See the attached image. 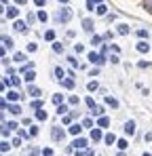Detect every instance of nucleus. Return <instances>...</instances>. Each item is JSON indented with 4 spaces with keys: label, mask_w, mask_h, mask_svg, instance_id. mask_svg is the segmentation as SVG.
<instances>
[{
    "label": "nucleus",
    "mask_w": 152,
    "mask_h": 156,
    "mask_svg": "<svg viewBox=\"0 0 152 156\" xmlns=\"http://www.w3.org/2000/svg\"><path fill=\"white\" fill-rule=\"evenodd\" d=\"M70 19H72V9H70V7H63V9L57 13V21H61V23H68Z\"/></svg>",
    "instance_id": "nucleus-1"
},
{
    "label": "nucleus",
    "mask_w": 152,
    "mask_h": 156,
    "mask_svg": "<svg viewBox=\"0 0 152 156\" xmlns=\"http://www.w3.org/2000/svg\"><path fill=\"white\" fill-rule=\"evenodd\" d=\"M87 144H89V141H87L85 137H76L74 144H72V150H83V148H87Z\"/></svg>",
    "instance_id": "nucleus-2"
},
{
    "label": "nucleus",
    "mask_w": 152,
    "mask_h": 156,
    "mask_svg": "<svg viewBox=\"0 0 152 156\" xmlns=\"http://www.w3.org/2000/svg\"><path fill=\"white\" fill-rule=\"evenodd\" d=\"M63 135H66V133H63L59 127H53V131H51V137H53L55 141H61V139H63Z\"/></svg>",
    "instance_id": "nucleus-3"
},
{
    "label": "nucleus",
    "mask_w": 152,
    "mask_h": 156,
    "mask_svg": "<svg viewBox=\"0 0 152 156\" xmlns=\"http://www.w3.org/2000/svg\"><path fill=\"white\" fill-rule=\"evenodd\" d=\"M91 139H93V141H101V139H104V135H101V127L91 129Z\"/></svg>",
    "instance_id": "nucleus-4"
},
{
    "label": "nucleus",
    "mask_w": 152,
    "mask_h": 156,
    "mask_svg": "<svg viewBox=\"0 0 152 156\" xmlns=\"http://www.w3.org/2000/svg\"><path fill=\"white\" fill-rule=\"evenodd\" d=\"M89 61L95 63V65H101V63H104V57L97 55V53H89Z\"/></svg>",
    "instance_id": "nucleus-5"
},
{
    "label": "nucleus",
    "mask_w": 152,
    "mask_h": 156,
    "mask_svg": "<svg viewBox=\"0 0 152 156\" xmlns=\"http://www.w3.org/2000/svg\"><path fill=\"white\" fill-rule=\"evenodd\" d=\"M125 133H127V135H133V133H135V122L133 120H127L125 122Z\"/></svg>",
    "instance_id": "nucleus-6"
},
{
    "label": "nucleus",
    "mask_w": 152,
    "mask_h": 156,
    "mask_svg": "<svg viewBox=\"0 0 152 156\" xmlns=\"http://www.w3.org/2000/svg\"><path fill=\"white\" fill-rule=\"evenodd\" d=\"M17 15H19V9L17 7H7V17L9 19H17Z\"/></svg>",
    "instance_id": "nucleus-7"
},
{
    "label": "nucleus",
    "mask_w": 152,
    "mask_h": 156,
    "mask_svg": "<svg viewBox=\"0 0 152 156\" xmlns=\"http://www.w3.org/2000/svg\"><path fill=\"white\" fill-rule=\"evenodd\" d=\"M17 32H25V28H28V21H19V19H15V26H13Z\"/></svg>",
    "instance_id": "nucleus-8"
},
{
    "label": "nucleus",
    "mask_w": 152,
    "mask_h": 156,
    "mask_svg": "<svg viewBox=\"0 0 152 156\" xmlns=\"http://www.w3.org/2000/svg\"><path fill=\"white\" fill-rule=\"evenodd\" d=\"M4 97H7V99H9L11 103H15V101H19V97H21V95H19L17 91H9V93H7Z\"/></svg>",
    "instance_id": "nucleus-9"
},
{
    "label": "nucleus",
    "mask_w": 152,
    "mask_h": 156,
    "mask_svg": "<svg viewBox=\"0 0 152 156\" xmlns=\"http://www.w3.org/2000/svg\"><path fill=\"white\" fill-rule=\"evenodd\" d=\"M104 141H106L108 146H112V144H116L118 139H116V135H114V133H106V135H104Z\"/></svg>",
    "instance_id": "nucleus-10"
},
{
    "label": "nucleus",
    "mask_w": 152,
    "mask_h": 156,
    "mask_svg": "<svg viewBox=\"0 0 152 156\" xmlns=\"http://www.w3.org/2000/svg\"><path fill=\"white\" fill-rule=\"evenodd\" d=\"M28 95H32V97H40V89L38 86H28Z\"/></svg>",
    "instance_id": "nucleus-11"
},
{
    "label": "nucleus",
    "mask_w": 152,
    "mask_h": 156,
    "mask_svg": "<svg viewBox=\"0 0 152 156\" xmlns=\"http://www.w3.org/2000/svg\"><path fill=\"white\" fill-rule=\"evenodd\" d=\"M97 127H101V129L110 127V118H106V116H99V120H97Z\"/></svg>",
    "instance_id": "nucleus-12"
},
{
    "label": "nucleus",
    "mask_w": 152,
    "mask_h": 156,
    "mask_svg": "<svg viewBox=\"0 0 152 156\" xmlns=\"http://www.w3.org/2000/svg\"><path fill=\"white\" fill-rule=\"evenodd\" d=\"M68 131H70V135H80V131H83V127H80V125H72V127H70Z\"/></svg>",
    "instance_id": "nucleus-13"
},
{
    "label": "nucleus",
    "mask_w": 152,
    "mask_h": 156,
    "mask_svg": "<svg viewBox=\"0 0 152 156\" xmlns=\"http://www.w3.org/2000/svg\"><path fill=\"white\" fill-rule=\"evenodd\" d=\"M9 112H11L13 116H19V114H21V108H19L17 103H11V108H9Z\"/></svg>",
    "instance_id": "nucleus-14"
},
{
    "label": "nucleus",
    "mask_w": 152,
    "mask_h": 156,
    "mask_svg": "<svg viewBox=\"0 0 152 156\" xmlns=\"http://www.w3.org/2000/svg\"><path fill=\"white\" fill-rule=\"evenodd\" d=\"M83 30H85V32H93V21H91V19H85V21H83Z\"/></svg>",
    "instance_id": "nucleus-15"
},
{
    "label": "nucleus",
    "mask_w": 152,
    "mask_h": 156,
    "mask_svg": "<svg viewBox=\"0 0 152 156\" xmlns=\"http://www.w3.org/2000/svg\"><path fill=\"white\" fill-rule=\"evenodd\" d=\"M137 51H139V53H148V51H150V47H148L144 40H139V42H137Z\"/></svg>",
    "instance_id": "nucleus-16"
},
{
    "label": "nucleus",
    "mask_w": 152,
    "mask_h": 156,
    "mask_svg": "<svg viewBox=\"0 0 152 156\" xmlns=\"http://www.w3.org/2000/svg\"><path fill=\"white\" fill-rule=\"evenodd\" d=\"M91 114H93V116H104V105H95V108L91 110Z\"/></svg>",
    "instance_id": "nucleus-17"
},
{
    "label": "nucleus",
    "mask_w": 152,
    "mask_h": 156,
    "mask_svg": "<svg viewBox=\"0 0 152 156\" xmlns=\"http://www.w3.org/2000/svg\"><path fill=\"white\" fill-rule=\"evenodd\" d=\"M95 13H97L99 17H104V15L108 13V9H106V4H97V9H95Z\"/></svg>",
    "instance_id": "nucleus-18"
},
{
    "label": "nucleus",
    "mask_w": 152,
    "mask_h": 156,
    "mask_svg": "<svg viewBox=\"0 0 152 156\" xmlns=\"http://www.w3.org/2000/svg\"><path fill=\"white\" fill-rule=\"evenodd\" d=\"M13 44H15V42H13V38H9V36H2V47H4V49L13 47Z\"/></svg>",
    "instance_id": "nucleus-19"
},
{
    "label": "nucleus",
    "mask_w": 152,
    "mask_h": 156,
    "mask_svg": "<svg viewBox=\"0 0 152 156\" xmlns=\"http://www.w3.org/2000/svg\"><path fill=\"white\" fill-rule=\"evenodd\" d=\"M118 34H120V36H127V34H129V26H127V23H120V26H118Z\"/></svg>",
    "instance_id": "nucleus-20"
},
{
    "label": "nucleus",
    "mask_w": 152,
    "mask_h": 156,
    "mask_svg": "<svg viewBox=\"0 0 152 156\" xmlns=\"http://www.w3.org/2000/svg\"><path fill=\"white\" fill-rule=\"evenodd\" d=\"M106 103H108V105H112V108H118V101H116L112 95H106Z\"/></svg>",
    "instance_id": "nucleus-21"
},
{
    "label": "nucleus",
    "mask_w": 152,
    "mask_h": 156,
    "mask_svg": "<svg viewBox=\"0 0 152 156\" xmlns=\"http://www.w3.org/2000/svg\"><path fill=\"white\" fill-rule=\"evenodd\" d=\"M46 116H49V114L44 112V110H42V108H40V110H38V112H36V120H46Z\"/></svg>",
    "instance_id": "nucleus-22"
},
{
    "label": "nucleus",
    "mask_w": 152,
    "mask_h": 156,
    "mask_svg": "<svg viewBox=\"0 0 152 156\" xmlns=\"http://www.w3.org/2000/svg\"><path fill=\"white\" fill-rule=\"evenodd\" d=\"M116 146H118V148H120V152H122V150L129 148V141H127V139H118V141H116Z\"/></svg>",
    "instance_id": "nucleus-23"
},
{
    "label": "nucleus",
    "mask_w": 152,
    "mask_h": 156,
    "mask_svg": "<svg viewBox=\"0 0 152 156\" xmlns=\"http://www.w3.org/2000/svg\"><path fill=\"white\" fill-rule=\"evenodd\" d=\"M55 76H57V80H63V76H66V72H63V68H55Z\"/></svg>",
    "instance_id": "nucleus-24"
},
{
    "label": "nucleus",
    "mask_w": 152,
    "mask_h": 156,
    "mask_svg": "<svg viewBox=\"0 0 152 156\" xmlns=\"http://www.w3.org/2000/svg\"><path fill=\"white\" fill-rule=\"evenodd\" d=\"M53 51H55V53H63V44H61V42H55V40H53Z\"/></svg>",
    "instance_id": "nucleus-25"
},
{
    "label": "nucleus",
    "mask_w": 152,
    "mask_h": 156,
    "mask_svg": "<svg viewBox=\"0 0 152 156\" xmlns=\"http://www.w3.org/2000/svg\"><path fill=\"white\" fill-rule=\"evenodd\" d=\"M44 40H55V32L53 30H46L44 32Z\"/></svg>",
    "instance_id": "nucleus-26"
},
{
    "label": "nucleus",
    "mask_w": 152,
    "mask_h": 156,
    "mask_svg": "<svg viewBox=\"0 0 152 156\" xmlns=\"http://www.w3.org/2000/svg\"><path fill=\"white\" fill-rule=\"evenodd\" d=\"M34 78H36V72H34V70H30V72H25V80H28V82H32Z\"/></svg>",
    "instance_id": "nucleus-27"
},
{
    "label": "nucleus",
    "mask_w": 152,
    "mask_h": 156,
    "mask_svg": "<svg viewBox=\"0 0 152 156\" xmlns=\"http://www.w3.org/2000/svg\"><path fill=\"white\" fill-rule=\"evenodd\" d=\"M87 89H89V91H91V93H93V91H97V89H99V84H97V82H95V80H91V82H89V84H87Z\"/></svg>",
    "instance_id": "nucleus-28"
},
{
    "label": "nucleus",
    "mask_w": 152,
    "mask_h": 156,
    "mask_svg": "<svg viewBox=\"0 0 152 156\" xmlns=\"http://www.w3.org/2000/svg\"><path fill=\"white\" fill-rule=\"evenodd\" d=\"M4 127H7L9 131H15V129H19V125H17L15 120H13V122H4Z\"/></svg>",
    "instance_id": "nucleus-29"
},
{
    "label": "nucleus",
    "mask_w": 152,
    "mask_h": 156,
    "mask_svg": "<svg viewBox=\"0 0 152 156\" xmlns=\"http://www.w3.org/2000/svg\"><path fill=\"white\" fill-rule=\"evenodd\" d=\"M99 42H101V36H97V34H95V36H91V44H93V47H97Z\"/></svg>",
    "instance_id": "nucleus-30"
},
{
    "label": "nucleus",
    "mask_w": 152,
    "mask_h": 156,
    "mask_svg": "<svg viewBox=\"0 0 152 156\" xmlns=\"http://www.w3.org/2000/svg\"><path fill=\"white\" fill-rule=\"evenodd\" d=\"M13 59H15L17 63H21V61H25V55H23V53H15V57H13Z\"/></svg>",
    "instance_id": "nucleus-31"
},
{
    "label": "nucleus",
    "mask_w": 152,
    "mask_h": 156,
    "mask_svg": "<svg viewBox=\"0 0 152 156\" xmlns=\"http://www.w3.org/2000/svg\"><path fill=\"white\" fill-rule=\"evenodd\" d=\"M63 86H66V89H74V80H72V78H66V80H63Z\"/></svg>",
    "instance_id": "nucleus-32"
},
{
    "label": "nucleus",
    "mask_w": 152,
    "mask_h": 156,
    "mask_svg": "<svg viewBox=\"0 0 152 156\" xmlns=\"http://www.w3.org/2000/svg\"><path fill=\"white\" fill-rule=\"evenodd\" d=\"M53 103L61 105V103H63V95H55V97H53Z\"/></svg>",
    "instance_id": "nucleus-33"
},
{
    "label": "nucleus",
    "mask_w": 152,
    "mask_h": 156,
    "mask_svg": "<svg viewBox=\"0 0 152 156\" xmlns=\"http://www.w3.org/2000/svg\"><path fill=\"white\" fill-rule=\"evenodd\" d=\"M9 148H11L9 141H2V144H0V150H2V152H9Z\"/></svg>",
    "instance_id": "nucleus-34"
},
{
    "label": "nucleus",
    "mask_w": 152,
    "mask_h": 156,
    "mask_svg": "<svg viewBox=\"0 0 152 156\" xmlns=\"http://www.w3.org/2000/svg\"><path fill=\"white\" fill-rule=\"evenodd\" d=\"M38 19H40V21H46V19H49V15H46L44 11H38Z\"/></svg>",
    "instance_id": "nucleus-35"
},
{
    "label": "nucleus",
    "mask_w": 152,
    "mask_h": 156,
    "mask_svg": "<svg viewBox=\"0 0 152 156\" xmlns=\"http://www.w3.org/2000/svg\"><path fill=\"white\" fill-rule=\"evenodd\" d=\"M32 108H34V110H40V108H42V101H40V99L32 101Z\"/></svg>",
    "instance_id": "nucleus-36"
},
{
    "label": "nucleus",
    "mask_w": 152,
    "mask_h": 156,
    "mask_svg": "<svg viewBox=\"0 0 152 156\" xmlns=\"http://www.w3.org/2000/svg\"><path fill=\"white\" fill-rule=\"evenodd\" d=\"M83 125H85L87 129H93V120H91V118H85V120H83Z\"/></svg>",
    "instance_id": "nucleus-37"
},
{
    "label": "nucleus",
    "mask_w": 152,
    "mask_h": 156,
    "mask_svg": "<svg viewBox=\"0 0 152 156\" xmlns=\"http://www.w3.org/2000/svg\"><path fill=\"white\" fill-rule=\"evenodd\" d=\"M57 112H59V116H61V114H66V112H68V105H63V103H61V105L57 108Z\"/></svg>",
    "instance_id": "nucleus-38"
},
{
    "label": "nucleus",
    "mask_w": 152,
    "mask_h": 156,
    "mask_svg": "<svg viewBox=\"0 0 152 156\" xmlns=\"http://www.w3.org/2000/svg\"><path fill=\"white\" fill-rule=\"evenodd\" d=\"M144 7H146V11L152 13V0H144Z\"/></svg>",
    "instance_id": "nucleus-39"
},
{
    "label": "nucleus",
    "mask_w": 152,
    "mask_h": 156,
    "mask_svg": "<svg viewBox=\"0 0 152 156\" xmlns=\"http://www.w3.org/2000/svg\"><path fill=\"white\" fill-rule=\"evenodd\" d=\"M87 105L93 110V108H95V99H93V97H87Z\"/></svg>",
    "instance_id": "nucleus-40"
},
{
    "label": "nucleus",
    "mask_w": 152,
    "mask_h": 156,
    "mask_svg": "<svg viewBox=\"0 0 152 156\" xmlns=\"http://www.w3.org/2000/svg\"><path fill=\"white\" fill-rule=\"evenodd\" d=\"M36 17H38V15H32V13H30V15H28V19H25V21H28V23H34V21H36Z\"/></svg>",
    "instance_id": "nucleus-41"
},
{
    "label": "nucleus",
    "mask_w": 152,
    "mask_h": 156,
    "mask_svg": "<svg viewBox=\"0 0 152 156\" xmlns=\"http://www.w3.org/2000/svg\"><path fill=\"white\" fill-rule=\"evenodd\" d=\"M110 49H112V53H114V55H118V53H120V49H118V44H110Z\"/></svg>",
    "instance_id": "nucleus-42"
},
{
    "label": "nucleus",
    "mask_w": 152,
    "mask_h": 156,
    "mask_svg": "<svg viewBox=\"0 0 152 156\" xmlns=\"http://www.w3.org/2000/svg\"><path fill=\"white\" fill-rule=\"evenodd\" d=\"M42 156H53V150H51V148H44V150H42Z\"/></svg>",
    "instance_id": "nucleus-43"
},
{
    "label": "nucleus",
    "mask_w": 152,
    "mask_h": 156,
    "mask_svg": "<svg viewBox=\"0 0 152 156\" xmlns=\"http://www.w3.org/2000/svg\"><path fill=\"white\" fill-rule=\"evenodd\" d=\"M74 51H76V53H78V55H80V53L85 51V47H83V44H76V47H74Z\"/></svg>",
    "instance_id": "nucleus-44"
},
{
    "label": "nucleus",
    "mask_w": 152,
    "mask_h": 156,
    "mask_svg": "<svg viewBox=\"0 0 152 156\" xmlns=\"http://www.w3.org/2000/svg\"><path fill=\"white\" fill-rule=\"evenodd\" d=\"M137 36H139V38H148V32H146V30H137Z\"/></svg>",
    "instance_id": "nucleus-45"
},
{
    "label": "nucleus",
    "mask_w": 152,
    "mask_h": 156,
    "mask_svg": "<svg viewBox=\"0 0 152 156\" xmlns=\"http://www.w3.org/2000/svg\"><path fill=\"white\" fill-rule=\"evenodd\" d=\"M36 49H38V47H36V44H34V42H30V44H28V51H30V53H34Z\"/></svg>",
    "instance_id": "nucleus-46"
},
{
    "label": "nucleus",
    "mask_w": 152,
    "mask_h": 156,
    "mask_svg": "<svg viewBox=\"0 0 152 156\" xmlns=\"http://www.w3.org/2000/svg\"><path fill=\"white\" fill-rule=\"evenodd\" d=\"M70 103H72V105H78V97L72 95V97H70Z\"/></svg>",
    "instance_id": "nucleus-47"
},
{
    "label": "nucleus",
    "mask_w": 152,
    "mask_h": 156,
    "mask_svg": "<svg viewBox=\"0 0 152 156\" xmlns=\"http://www.w3.org/2000/svg\"><path fill=\"white\" fill-rule=\"evenodd\" d=\"M17 131H19V137H21V139H23V137H30V135H28V133H25L23 129H17Z\"/></svg>",
    "instance_id": "nucleus-48"
},
{
    "label": "nucleus",
    "mask_w": 152,
    "mask_h": 156,
    "mask_svg": "<svg viewBox=\"0 0 152 156\" xmlns=\"http://www.w3.org/2000/svg\"><path fill=\"white\" fill-rule=\"evenodd\" d=\"M30 135H32V137L38 135V127H32V129H30Z\"/></svg>",
    "instance_id": "nucleus-49"
},
{
    "label": "nucleus",
    "mask_w": 152,
    "mask_h": 156,
    "mask_svg": "<svg viewBox=\"0 0 152 156\" xmlns=\"http://www.w3.org/2000/svg\"><path fill=\"white\" fill-rule=\"evenodd\" d=\"M93 7H95L93 0H87V9H89V11H93Z\"/></svg>",
    "instance_id": "nucleus-50"
},
{
    "label": "nucleus",
    "mask_w": 152,
    "mask_h": 156,
    "mask_svg": "<svg viewBox=\"0 0 152 156\" xmlns=\"http://www.w3.org/2000/svg\"><path fill=\"white\" fill-rule=\"evenodd\" d=\"M110 61H112V63H118L120 59H118V55H110Z\"/></svg>",
    "instance_id": "nucleus-51"
},
{
    "label": "nucleus",
    "mask_w": 152,
    "mask_h": 156,
    "mask_svg": "<svg viewBox=\"0 0 152 156\" xmlns=\"http://www.w3.org/2000/svg\"><path fill=\"white\" fill-rule=\"evenodd\" d=\"M34 4L36 7H44V0H34Z\"/></svg>",
    "instance_id": "nucleus-52"
},
{
    "label": "nucleus",
    "mask_w": 152,
    "mask_h": 156,
    "mask_svg": "<svg viewBox=\"0 0 152 156\" xmlns=\"http://www.w3.org/2000/svg\"><path fill=\"white\" fill-rule=\"evenodd\" d=\"M76 156H87V152H80V150H76Z\"/></svg>",
    "instance_id": "nucleus-53"
},
{
    "label": "nucleus",
    "mask_w": 152,
    "mask_h": 156,
    "mask_svg": "<svg viewBox=\"0 0 152 156\" xmlns=\"http://www.w3.org/2000/svg\"><path fill=\"white\" fill-rule=\"evenodd\" d=\"M15 2H17V4H25V2H28V0H15Z\"/></svg>",
    "instance_id": "nucleus-54"
},
{
    "label": "nucleus",
    "mask_w": 152,
    "mask_h": 156,
    "mask_svg": "<svg viewBox=\"0 0 152 156\" xmlns=\"http://www.w3.org/2000/svg\"><path fill=\"white\" fill-rule=\"evenodd\" d=\"M57 2H61V4H68V2H70V0H57Z\"/></svg>",
    "instance_id": "nucleus-55"
},
{
    "label": "nucleus",
    "mask_w": 152,
    "mask_h": 156,
    "mask_svg": "<svg viewBox=\"0 0 152 156\" xmlns=\"http://www.w3.org/2000/svg\"><path fill=\"white\" fill-rule=\"evenodd\" d=\"M93 2H95V4H104V2H101V0H93Z\"/></svg>",
    "instance_id": "nucleus-56"
},
{
    "label": "nucleus",
    "mask_w": 152,
    "mask_h": 156,
    "mask_svg": "<svg viewBox=\"0 0 152 156\" xmlns=\"http://www.w3.org/2000/svg\"><path fill=\"white\" fill-rule=\"evenodd\" d=\"M144 156H152V154H150V152H144Z\"/></svg>",
    "instance_id": "nucleus-57"
},
{
    "label": "nucleus",
    "mask_w": 152,
    "mask_h": 156,
    "mask_svg": "<svg viewBox=\"0 0 152 156\" xmlns=\"http://www.w3.org/2000/svg\"><path fill=\"white\" fill-rule=\"evenodd\" d=\"M116 156H125V154H122V152H118V154H116Z\"/></svg>",
    "instance_id": "nucleus-58"
}]
</instances>
